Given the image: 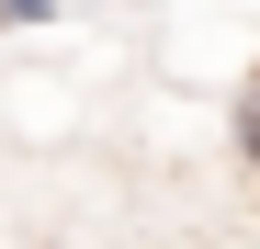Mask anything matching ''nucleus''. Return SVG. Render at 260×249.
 I'll list each match as a JSON object with an SVG mask.
<instances>
[{
	"instance_id": "obj_1",
	"label": "nucleus",
	"mask_w": 260,
	"mask_h": 249,
	"mask_svg": "<svg viewBox=\"0 0 260 249\" xmlns=\"http://www.w3.org/2000/svg\"><path fill=\"white\" fill-rule=\"evenodd\" d=\"M238 159H249V170H260V79H249V91H238Z\"/></svg>"
},
{
	"instance_id": "obj_2",
	"label": "nucleus",
	"mask_w": 260,
	"mask_h": 249,
	"mask_svg": "<svg viewBox=\"0 0 260 249\" xmlns=\"http://www.w3.org/2000/svg\"><path fill=\"white\" fill-rule=\"evenodd\" d=\"M34 23H57V0H0V34H34Z\"/></svg>"
}]
</instances>
